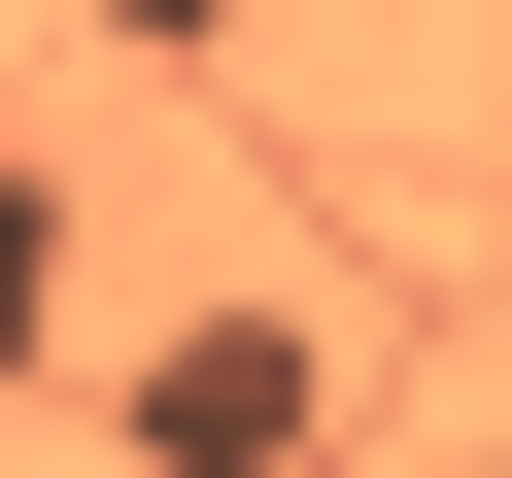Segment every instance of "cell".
Instances as JSON below:
<instances>
[{
	"label": "cell",
	"instance_id": "obj_1",
	"mask_svg": "<svg viewBox=\"0 0 512 478\" xmlns=\"http://www.w3.org/2000/svg\"><path fill=\"white\" fill-rule=\"evenodd\" d=\"M137 444H171V478H308V308H171Z\"/></svg>",
	"mask_w": 512,
	"mask_h": 478
},
{
	"label": "cell",
	"instance_id": "obj_2",
	"mask_svg": "<svg viewBox=\"0 0 512 478\" xmlns=\"http://www.w3.org/2000/svg\"><path fill=\"white\" fill-rule=\"evenodd\" d=\"M35 308H69V205H35V137H0V376H35Z\"/></svg>",
	"mask_w": 512,
	"mask_h": 478
},
{
	"label": "cell",
	"instance_id": "obj_3",
	"mask_svg": "<svg viewBox=\"0 0 512 478\" xmlns=\"http://www.w3.org/2000/svg\"><path fill=\"white\" fill-rule=\"evenodd\" d=\"M103 35H137V69H239V35H274V0H103Z\"/></svg>",
	"mask_w": 512,
	"mask_h": 478
}]
</instances>
